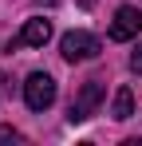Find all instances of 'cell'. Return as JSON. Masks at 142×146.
I'll return each instance as SVG.
<instances>
[{"mask_svg":"<svg viewBox=\"0 0 142 146\" xmlns=\"http://www.w3.org/2000/svg\"><path fill=\"white\" fill-rule=\"evenodd\" d=\"M59 51H63L67 63L95 59V55H99V36H91V32H67V36L59 40Z\"/></svg>","mask_w":142,"mask_h":146,"instance_id":"3957f363","label":"cell"},{"mask_svg":"<svg viewBox=\"0 0 142 146\" xmlns=\"http://www.w3.org/2000/svg\"><path fill=\"white\" fill-rule=\"evenodd\" d=\"M0 142H24V134L12 130V126H0Z\"/></svg>","mask_w":142,"mask_h":146,"instance_id":"52a82bcc","label":"cell"},{"mask_svg":"<svg viewBox=\"0 0 142 146\" xmlns=\"http://www.w3.org/2000/svg\"><path fill=\"white\" fill-rule=\"evenodd\" d=\"M20 44H28V48H44L47 40H51V20H44V16H36V20H28L24 24V32L16 36Z\"/></svg>","mask_w":142,"mask_h":146,"instance_id":"5b68a950","label":"cell"},{"mask_svg":"<svg viewBox=\"0 0 142 146\" xmlns=\"http://www.w3.org/2000/svg\"><path fill=\"white\" fill-rule=\"evenodd\" d=\"M79 4H83V8H91V4H95V0H79Z\"/></svg>","mask_w":142,"mask_h":146,"instance_id":"9c48e42d","label":"cell"},{"mask_svg":"<svg viewBox=\"0 0 142 146\" xmlns=\"http://www.w3.org/2000/svg\"><path fill=\"white\" fill-rule=\"evenodd\" d=\"M36 4H47V8H51V4H55V0H36Z\"/></svg>","mask_w":142,"mask_h":146,"instance_id":"30bf717a","label":"cell"},{"mask_svg":"<svg viewBox=\"0 0 142 146\" xmlns=\"http://www.w3.org/2000/svg\"><path fill=\"white\" fill-rule=\"evenodd\" d=\"M138 32H142V12L130 8V4H122V8L115 12V20H111V32H107V36L122 44V40H134Z\"/></svg>","mask_w":142,"mask_h":146,"instance_id":"277c9868","label":"cell"},{"mask_svg":"<svg viewBox=\"0 0 142 146\" xmlns=\"http://www.w3.org/2000/svg\"><path fill=\"white\" fill-rule=\"evenodd\" d=\"M130 67H134V75H142V44L134 48V55H130Z\"/></svg>","mask_w":142,"mask_h":146,"instance_id":"ba28073f","label":"cell"},{"mask_svg":"<svg viewBox=\"0 0 142 146\" xmlns=\"http://www.w3.org/2000/svg\"><path fill=\"white\" fill-rule=\"evenodd\" d=\"M111 115H115L118 122L134 115V95H130V87H118V91H115V107H111Z\"/></svg>","mask_w":142,"mask_h":146,"instance_id":"8992f818","label":"cell"},{"mask_svg":"<svg viewBox=\"0 0 142 146\" xmlns=\"http://www.w3.org/2000/svg\"><path fill=\"white\" fill-rule=\"evenodd\" d=\"M24 103H28L32 111H47V107L55 103V79L47 71H32L28 83H24Z\"/></svg>","mask_w":142,"mask_h":146,"instance_id":"6da1fadb","label":"cell"},{"mask_svg":"<svg viewBox=\"0 0 142 146\" xmlns=\"http://www.w3.org/2000/svg\"><path fill=\"white\" fill-rule=\"evenodd\" d=\"M99 103H103V83H99V79H87V83L79 87V95L71 99V111H67V119H71V122H83V119H91L95 111H99Z\"/></svg>","mask_w":142,"mask_h":146,"instance_id":"7a4b0ae2","label":"cell"}]
</instances>
